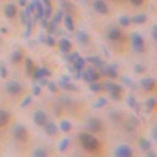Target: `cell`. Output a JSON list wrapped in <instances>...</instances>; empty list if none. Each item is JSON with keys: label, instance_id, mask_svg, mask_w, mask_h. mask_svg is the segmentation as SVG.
I'll return each instance as SVG.
<instances>
[{"label": "cell", "instance_id": "5bb4252c", "mask_svg": "<svg viewBox=\"0 0 157 157\" xmlns=\"http://www.w3.org/2000/svg\"><path fill=\"white\" fill-rule=\"evenodd\" d=\"M50 75V71L47 69V68H35L33 69V74H32V77L33 78H41V77H49Z\"/></svg>", "mask_w": 157, "mask_h": 157}, {"label": "cell", "instance_id": "f5cc1de1", "mask_svg": "<svg viewBox=\"0 0 157 157\" xmlns=\"http://www.w3.org/2000/svg\"><path fill=\"white\" fill-rule=\"evenodd\" d=\"M19 5H22V6H25V5H27V0H19Z\"/></svg>", "mask_w": 157, "mask_h": 157}, {"label": "cell", "instance_id": "4dcf8cb0", "mask_svg": "<svg viewBox=\"0 0 157 157\" xmlns=\"http://www.w3.org/2000/svg\"><path fill=\"white\" fill-rule=\"evenodd\" d=\"M77 39H78V43L85 44V43H88V35L85 32H78L77 33Z\"/></svg>", "mask_w": 157, "mask_h": 157}, {"label": "cell", "instance_id": "cb8c5ba5", "mask_svg": "<svg viewBox=\"0 0 157 157\" xmlns=\"http://www.w3.org/2000/svg\"><path fill=\"white\" fill-rule=\"evenodd\" d=\"M24 13H25V16H27V17H30V16L33 14V13H35V3H33V0H32L30 3H27V5H25V10H24Z\"/></svg>", "mask_w": 157, "mask_h": 157}, {"label": "cell", "instance_id": "f6af8a7d", "mask_svg": "<svg viewBox=\"0 0 157 157\" xmlns=\"http://www.w3.org/2000/svg\"><path fill=\"white\" fill-rule=\"evenodd\" d=\"M105 104H107V99H101L94 104V107H102V105H105Z\"/></svg>", "mask_w": 157, "mask_h": 157}, {"label": "cell", "instance_id": "d6986e66", "mask_svg": "<svg viewBox=\"0 0 157 157\" xmlns=\"http://www.w3.org/2000/svg\"><path fill=\"white\" fill-rule=\"evenodd\" d=\"M58 85H60V88H63V90H75V86L71 83V78H69V77H63Z\"/></svg>", "mask_w": 157, "mask_h": 157}, {"label": "cell", "instance_id": "8d00e7d4", "mask_svg": "<svg viewBox=\"0 0 157 157\" xmlns=\"http://www.w3.org/2000/svg\"><path fill=\"white\" fill-rule=\"evenodd\" d=\"M118 22H120V25H123V27H127V25L130 24V19H129V17H126V16H120Z\"/></svg>", "mask_w": 157, "mask_h": 157}, {"label": "cell", "instance_id": "83f0119b", "mask_svg": "<svg viewBox=\"0 0 157 157\" xmlns=\"http://www.w3.org/2000/svg\"><path fill=\"white\" fill-rule=\"evenodd\" d=\"M155 98H149L146 102H145V107H146V110L148 112H151V110H154V107H155Z\"/></svg>", "mask_w": 157, "mask_h": 157}, {"label": "cell", "instance_id": "e0dca14e", "mask_svg": "<svg viewBox=\"0 0 157 157\" xmlns=\"http://www.w3.org/2000/svg\"><path fill=\"white\" fill-rule=\"evenodd\" d=\"M43 127H44V130H46L47 135H55V134L58 132V127H57V124H54V123H49V121H47Z\"/></svg>", "mask_w": 157, "mask_h": 157}, {"label": "cell", "instance_id": "bcb514c9", "mask_svg": "<svg viewBox=\"0 0 157 157\" xmlns=\"http://www.w3.org/2000/svg\"><path fill=\"white\" fill-rule=\"evenodd\" d=\"M39 21H41V27H43V29L46 30V29H47V24H49V21H47L46 17H41Z\"/></svg>", "mask_w": 157, "mask_h": 157}, {"label": "cell", "instance_id": "681fc988", "mask_svg": "<svg viewBox=\"0 0 157 157\" xmlns=\"http://www.w3.org/2000/svg\"><path fill=\"white\" fill-rule=\"evenodd\" d=\"M0 75H2V77H6V68L3 66V64L0 66Z\"/></svg>", "mask_w": 157, "mask_h": 157}, {"label": "cell", "instance_id": "5b68a950", "mask_svg": "<svg viewBox=\"0 0 157 157\" xmlns=\"http://www.w3.org/2000/svg\"><path fill=\"white\" fill-rule=\"evenodd\" d=\"M13 135H14V138L19 140V141H25V140H27L29 132H27V129H25V126L16 124L14 127H13Z\"/></svg>", "mask_w": 157, "mask_h": 157}, {"label": "cell", "instance_id": "7a4b0ae2", "mask_svg": "<svg viewBox=\"0 0 157 157\" xmlns=\"http://www.w3.org/2000/svg\"><path fill=\"white\" fill-rule=\"evenodd\" d=\"M101 90L109 91L113 101H120L123 86H121V85H116V83H113V82H105V83H102V85H101Z\"/></svg>", "mask_w": 157, "mask_h": 157}, {"label": "cell", "instance_id": "9c48e42d", "mask_svg": "<svg viewBox=\"0 0 157 157\" xmlns=\"http://www.w3.org/2000/svg\"><path fill=\"white\" fill-rule=\"evenodd\" d=\"M33 123L36 124V126H44L46 123H47V115L43 112V110H36L35 113H33Z\"/></svg>", "mask_w": 157, "mask_h": 157}, {"label": "cell", "instance_id": "e575fe53", "mask_svg": "<svg viewBox=\"0 0 157 157\" xmlns=\"http://www.w3.org/2000/svg\"><path fill=\"white\" fill-rule=\"evenodd\" d=\"M33 155H35V157H46V155H47V151L43 149V148H38V149L33 151Z\"/></svg>", "mask_w": 157, "mask_h": 157}, {"label": "cell", "instance_id": "9f6ffc18", "mask_svg": "<svg viewBox=\"0 0 157 157\" xmlns=\"http://www.w3.org/2000/svg\"><path fill=\"white\" fill-rule=\"evenodd\" d=\"M60 2H66V0H60Z\"/></svg>", "mask_w": 157, "mask_h": 157}, {"label": "cell", "instance_id": "4fadbf2b", "mask_svg": "<svg viewBox=\"0 0 157 157\" xmlns=\"http://www.w3.org/2000/svg\"><path fill=\"white\" fill-rule=\"evenodd\" d=\"M121 30H120V27H110L109 30H107V38L109 39H112V41H118V39L121 38Z\"/></svg>", "mask_w": 157, "mask_h": 157}, {"label": "cell", "instance_id": "b9f144b4", "mask_svg": "<svg viewBox=\"0 0 157 157\" xmlns=\"http://www.w3.org/2000/svg\"><path fill=\"white\" fill-rule=\"evenodd\" d=\"M145 71H146V68L141 66V64H137V66H135V72L137 74H141V72H145Z\"/></svg>", "mask_w": 157, "mask_h": 157}, {"label": "cell", "instance_id": "60d3db41", "mask_svg": "<svg viewBox=\"0 0 157 157\" xmlns=\"http://www.w3.org/2000/svg\"><path fill=\"white\" fill-rule=\"evenodd\" d=\"M32 99H33L32 96H29V98H25V99L22 101V104H21V107H27V105H29V104L32 102Z\"/></svg>", "mask_w": 157, "mask_h": 157}, {"label": "cell", "instance_id": "ab89813d", "mask_svg": "<svg viewBox=\"0 0 157 157\" xmlns=\"http://www.w3.org/2000/svg\"><path fill=\"white\" fill-rule=\"evenodd\" d=\"M110 118L115 121V123H120V120H121V115H118V113H115V112H110Z\"/></svg>", "mask_w": 157, "mask_h": 157}, {"label": "cell", "instance_id": "816d5d0a", "mask_svg": "<svg viewBox=\"0 0 157 157\" xmlns=\"http://www.w3.org/2000/svg\"><path fill=\"white\" fill-rule=\"evenodd\" d=\"M151 32H152V38L155 39V38H157V27H155V25L152 27V30H151Z\"/></svg>", "mask_w": 157, "mask_h": 157}, {"label": "cell", "instance_id": "30bf717a", "mask_svg": "<svg viewBox=\"0 0 157 157\" xmlns=\"http://www.w3.org/2000/svg\"><path fill=\"white\" fill-rule=\"evenodd\" d=\"M101 69V72L99 74H104V75H107V77H110V78H116L118 77V72H116V68L115 66H101L99 68Z\"/></svg>", "mask_w": 157, "mask_h": 157}, {"label": "cell", "instance_id": "ee69618b", "mask_svg": "<svg viewBox=\"0 0 157 157\" xmlns=\"http://www.w3.org/2000/svg\"><path fill=\"white\" fill-rule=\"evenodd\" d=\"M32 91H33V96H39V94H41V88H39L38 85H35Z\"/></svg>", "mask_w": 157, "mask_h": 157}, {"label": "cell", "instance_id": "db71d44e", "mask_svg": "<svg viewBox=\"0 0 157 157\" xmlns=\"http://www.w3.org/2000/svg\"><path fill=\"white\" fill-rule=\"evenodd\" d=\"M148 151H149V149H148ZM148 155H149V157H155V152H154V151H149Z\"/></svg>", "mask_w": 157, "mask_h": 157}, {"label": "cell", "instance_id": "6f0895ef", "mask_svg": "<svg viewBox=\"0 0 157 157\" xmlns=\"http://www.w3.org/2000/svg\"><path fill=\"white\" fill-rule=\"evenodd\" d=\"M0 41H2V39H0Z\"/></svg>", "mask_w": 157, "mask_h": 157}, {"label": "cell", "instance_id": "9a60e30c", "mask_svg": "<svg viewBox=\"0 0 157 157\" xmlns=\"http://www.w3.org/2000/svg\"><path fill=\"white\" fill-rule=\"evenodd\" d=\"M3 13H5V16H6L8 19H13V17L16 16V13H17V8H16L14 3H8V5L3 8Z\"/></svg>", "mask_w": 157, "mask_h": 157}, {"label": "cell", "instance_id": "52a82bcc", "mask_svg": "<svg viewBox=\"0 0 157 157\" xmlns=\"http://www.w3.org/2000/svg\"><path fill=\"white\" fill-rule=\"evenodd\" d=\"M6 91L11 96H17V94H21L22 86L17 80H10V82H6Z\"/></svg>", "mask_w": 157, "mask_h": 157}, {"label": "cell", "instance_id": "8fae6325", "mask_svg": "<svg viewBox=\"0 0 157 157\" xmlns=\"http://www.w3.org/2000/svg\"><path fill=\"white\" fill-rule=\"evenodd\" d=\"M93 8L99 13V14H107L109 13V6H107V3L104 2V0H94Z\"/></svg>", "mask_w": 157, "mask_h": 157}, {"label": "cell", "instance_id": "2e32d148", "mask_svg": "<svg viewBox=\"0 0 157 157\" xmlns=\"http://www.w3.org/2000/svg\"><path fill=\"white\" fill-rule=\"evenodd\" d=\"M58 47H60V50H61V52L68 54V52L71 50V47H72V44H71V41H69L68 38H61L60 41H58Z\"/></svg>", "mask_w": 157, "mask_h": 157}, {"label": "cell", "instance_id": "7c38bea8", "mask_svg": "<svg viewBox=\"0 0 157 157\" xmlns=\"http://www.w3.org/2000/svg\"><path fill=\"white\" fill-rule=\"evenodd\" d=\"M140 85H141V88L145 90V91H152L155 88V80H154L152 77H145L140 82Z\"/></svg>", "mask_w": 157, "mask_h": 157}, {"label": "cell", "instance_id": "4316f807", "mask_svg": "<svg viewBox=\"0 0 157 157\" xmlns=\"http://www.w3.org/2000/svg\"><path fill=\"white\" fill-rule=\"evenodd\" d=\"M69 143H71V140L66 137V138H63L61 141H60V145H58V148H60V151L61 152H64V151H66L68 149V146H69Z\"/></svg>", "mask_w": 157, "mask_h": 157}, {"label": "cell", "instance_id": "1f68e13d", "mask_svg": "<svg viewBox=\"0 0 157 157\" xmlns=\"http://www.w3.org/2000/svg\"><path fill=\"white\" fill-rule=\"evenodd\" d=\"M63 19V10H57V13L54 14V17H52V22H55L58 25V22Z\"/></svg>", "mask_w": 157, "mask_h": 157}, {"label": "cell", "instance_id": "836d02e7", "mask_svg": "<svg viewBox=\"0 0 157 157\" xmlns=\"http://www.w3.org/2000/svg\"><path fill=\"white\" fill-rule=\"evenodd\" d=\"M90 90L94 91V93H99V91H101V83H98V80L90 82Z\"/></svg>", "mask_w": 157, "mask_h": 157}, {"label": "cell", "instance_id": "c3c4849f", "mask_svg": "<svg viewBox=\"0 0 157 157\" xmlns=\"http://www.w3.org/2000/svg\"><path fill=\"white\" fill-rule=\"evenodd\" d=\"M38 80H39V83H41L43 86H47V83H49L46 77H41V78H38Z\"/></svg>", "mask_w": 157, "mask_h": 157}, {"label": "cell", "instance_id": "d590c367", "mask_svg": "<svg viewBox=\"0 0 157 157\" xmlns=\"http://www.w3.org/2000/svg\"><path fill=\"white\" fill-rule=\"evenodd\" d=\"M46 30H47V32H49L50 35H54V33L57 32V24H55V22H52V21H50V22L47 24V29H46Z\"/></svg>", "mask_w": 157, "mask_h": 157}, {"label": "cell", "instance_id": "f546056e", "mask_svg": "<svg viewBox=\"0 0 157 157\" xmlns=\"http://www.w3.org/2000/svg\"><path fill=\"white\" fill-rule=\"evenodd\" d=\"M129 124L126 126V129L127 130H135L137 129V126H138V123H137V120L135 118H129V121H127Z\"/></svg>", "mask_w": 157, "mask_h": 157}, {"label": "cell", "instance_id": "603a6c76", "mask_svg": "<svg viewBox=\"0 0 157 157\" xmlns=\"http://www.w3.org/2000/svg\"><path fill=\"white\" fill-rule=\"evenodd\" d=\"M138 145H140V148H141L143 151L151 149V141H149L148 138H140V140H138Z\"/></svg>", "mask_w": 157, "mask_h": 157}, {"label": "cell", "instance_id": "3957f363", "mask_svg": "<svg viewBox=\"0 0 157 157\" xmlns=\"http://www.w3.org/2000/svg\"><path fill=\"white\" fill-rule=\"evenodd\" d=\"M130 43H132V49L135 52H143L145 50V39H143V36L137 32L130 33Z\"/></svg>", "mask_w": 157, "mask_h": 157}, {"label": "cell", "instance_id": "484cf974", "mask_svg": "<svg viewBox=\"0 0 157 157\" xmlns=\"http://www.w3.org/2000/svg\"><path fill=\"white\" fill-rule=\"evenodd\" d=\"M86 60L93 63V64H94L96 68H101V66H104V61H102V60H101L99 57H88Z\"/></svg>", "mask_w": 157, "mask_h": 157}, {"label": "cell", "instance_id": "74e56055", "mask_svg": "<svg viewBox=\"0 0 157 157\" xmlns=\"http://www.w3.org/2000/svg\"><path fill=\"white\" fill-rule=\"evenodd\" d=\"M78 57H80V55H78L77 52H72V54H69V55L66 57V60H68V61H69V63L72 64V63H74V61H75V60H77Z\"/></svg>", "mask_w": 157, "mask_h": 157}, {"label": "cell", "instance_id": "6da1fadb", "mask_svg": "<svg viewBox=\"0 0 157 157\" xmlns=\"http://www.w3.org/2000/svg\"><path fill=\"white\" fill-rule=\"evenodd\" d=\"M78 140H80L82 143V148L88 152H94L101 148V143L99 140L93 135V134H88V132H82V134H78Z\"/></svg>", "mask_w": 157, "mask_h": 157}, {"label": "cell", "instance_id": "ba28073f", "mask_svg": "<svg viewBox=\"0 0 157 157\" xmlns=\"http://www.w3.org/2000/svg\"><path fill=\"white\" fill-rule=\"evenodd\" d=\"M132 148H130L129 145H120L116 146L115 149V155L116 157H132Z\"/></svg>", "mask_w": 157, "mask_h": 157}, {"label": "cell", "instance_id": "7402d4cb", "mask_svg": "<svg viewBox=\"0 0 157 157\" xmlns=\"http://www.w3.org/2000/svg\"><path fill=\"white\" fill-rule=\"evenodd\" d=\"M146 21H148L146 14H137V16H132V19H130L132 24H145Z\"/></svg>", "mask_w": 157, "mask_h": 157}, {"label": "cell", "instance_id": "7dc6e473", "mask_svg": "<svg viewBox=\"0 0 157 157\" xmlns=\"http://www.w3.org/2000/svg\"><path fill=\"white\" fill-rule=\"evenodd\" d=\"M44 41L49 44V46H55V41H54V39H52V36H49V38H46L44 39Z\"/></svg>", "mask_w": 157, "mask_h": 157}, {"label": "cell", "instance_id": "8992f818", "mask_svg": "<svg viewBox=\"0 0 157 157\" xmlns=\"http://www.w3.org/2000/svg\"><path fill=\"white\" fill-rule=\"evenodd\" d=\"M86 127H88V130H90L91 134L102 132V123H101V120H98V118H91V120H88Z\"/></svg>", "mask_w": 157, "mask_h": 157}, {"label": "cell", "instance_id": "ac0fdd59", "mask_svg": "<svg viewBox=\"0 0 157 157\" xmlns=\"http://www.w3.org/2000/svg\"><path fill=\"white\" fill-rule=\"evenodd\" d=\"M85 63H86V58H82V57H78L74 63H72V68H74V72H78V71H82L83 66H85Z\"/></svg>", "mask_w": 157, "mask_h": 157}, {"label": "cell", "instance_id": "44dd1931", "mask_svg": "<svg viewBox=\"0 0 157 157\" xmlns=\"http://www.w3.org/2000/svg\"><path fill=\"white\" fill-rule=\"evenodd\" d=\"M63 22H64V27H66L69 32L74 30V21H72V17H71L69 14H66V16L63 17Z\"/></svg>", "mask_w": 157, "mask_h": 157}, {"label": "cell", "instance_id": "d6a6232c", "mask_svg": "<svg viewBox=\"0 0 157 157\" xmlns=\"http://www.w3.org/2000/svg\"><path fill=\"white\" fill-rule=\"evenodd\" d=\"M60 130H63V132H69L71 130V123L69 121H61L60 123Z\"/></svg>", "mask_w": 157, "mask_h": 157}, {"label": "cell", "instance_id": "277c9868", "mask_svg": "<svg viewBox=\"0 0 157 157\" xmlns=\"http://www.w3.org/2000/svg\"><path fill=\"white\" fill-rule=\"evenodd\" d=\"M101 74L94 69V68H88L86 71H80V78H83L85 82H94V80H99Z\"/></svg>", "mask_w": 157, "mask_h": 157}, {"label": "cell", "instance_id": "7bdbcfd3", "mask_svg": "<svg viewBox=\"0 0 157 157\" xmlns=\"http://www.w3.org/2000/svg\"><path fill=\"white\" fill-rule=\"evenodd\" d=\"M47 86H49V90L52 91V93H55V91H57V83H54V82H49Z\"/></svg>", "mask_w": 157, "mask_h": 157}, {"label": "cell", "instance_id": "11a10c76", "mask_svg": "<svg viewBox=\"0 0 157 157\" xmlns=\"http://www.w3.org/2000/svg\"><path fill=\"white\" fill-rule=\"evenodd\" d=\"M43 3H44V6H46V5H50V2H49V0H43Z\"/></svg>", "mask_w": 157, "mask_h": 157}, {"label": "cell", "instance_id": "ffe728a7", "mask_svg": "<svg viewBox=\"0 0 157 157\" xmlns=\"http://www.w3.org/2000/svg\"><path fill=\"white\" fill-rule=\"evenodd\" d=\"M10 123V113L0 109V127H3Z\"/></svg>", "mask_w": 157, "mask_h": 157}, {"label": "cell", "instance_id": "f1b7e54d", "mask_svg": "<svg viewBox=\"0 0 157 157\" xmlns=\"http://www.w3.org/2000/svg\"><path fill=\"white\" fill-rule=\"evenodd\" d=\"M25 66H27V74L32 75L33 74V69H35V64H33L32 58H25Z\"/></svg>", "mask_w": 157, "mask_h": 157}, {"label": "cell", "instance_id": "d4e9b609", "mask_svg": "<svg viewBox=\"0 0 157 157\" xmlns=\"http://www.w3.org/2000/svg\"><path fill=\"white\" fill-rule=\"evenodd\" d=\"M22 50L21 49H17V50H14V52H13V55H11V61L13 63H19L21 60H22Z\"/></svg>", "mask_w": 157, "mask_h": 157}, {"label": "cell", "instance_id": "f35d334b", "mask_svg": "<svg viewBox=\"0 0 157 157\" xmlns=\"http://www.w3.org/2000/svg\"><path fill=\"white\" fill-rule=\"evenodd\" d=\"M127 104H129V105H130V107H134L135 110H138V107H137V101H135V98H132V96H130V98H129V101H127Z\"/></svg>", "mask_w": 157, "mask_h": 157}, {"label": "cell", "instance_id": "f907efd6", "mask_svg": "<svg viewBox=\"0 0 157 157\" xmlns=\"http://www.w3.org/2000/svg\"><path fill=\"white\" fill-rule=\"evenodd\" d=\"M129 2L132 3V5H135V6H140L143 3V0H129Z\"/></svg>", "mask_w": 157, "mask_h": 157}]
</instances>
